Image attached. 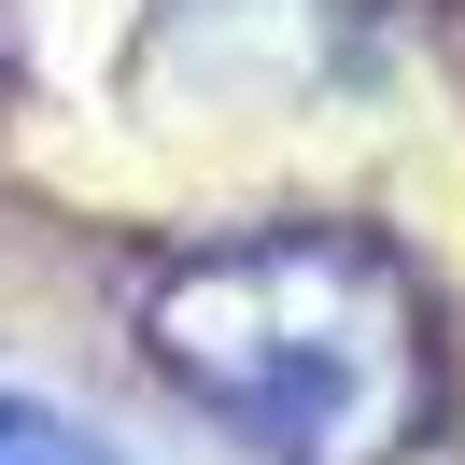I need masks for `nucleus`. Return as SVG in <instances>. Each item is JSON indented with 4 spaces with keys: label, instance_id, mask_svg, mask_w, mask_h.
<instances>
[{
    "label": "nucleus",
    "instance_id": "obj_2",
    "mask_svg": "<svg viewBox=\"0 0 465 465\" xmlns=\"http://www.w3.org/2000/svg\"><path fill=\"white\" fill-rule=\"evenodd\" d=\"M367 57V0H155L142 85L183 114H296Z\"/></svg>",
    "mask_w": 465,
    "mask_h": 465
},
{
    "label": "nucleus",
    "instance_id": "obj_1",
    "mask_svg": "<svg viewBox=\"0 0 465 465\" xmlns=\"http://www.w3.org/2000/svg\"><path fill=\"white\" fill-rule=\"evenodd\" d=\"M142 339L226 437L268 465H395L437 409L423 282L367 226H254L198 240L142 282Z\"/></svg>",
    "mask_w": 465,
    "mask_h": 465
},
{
    "label": "nucleus",
    "instance_id": "obj_3",
    "mask_svg": "<svg viewBox=\"0 0 465 465\" xmlns=\"http://www.w3.org/2000/svg\"><path fill=\"white\" fill-rule=\"evenodd\" d=\"M0 465H114V451H99L71 409H43V395H15V381H0Z\"/></svg>",
    "mask_w": 465,
    "mask_h": 465
}]
</instances>
